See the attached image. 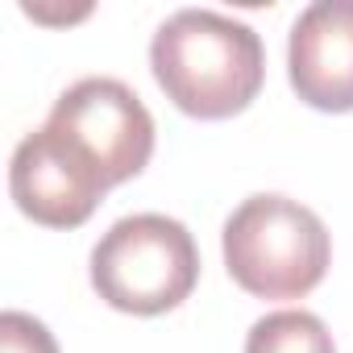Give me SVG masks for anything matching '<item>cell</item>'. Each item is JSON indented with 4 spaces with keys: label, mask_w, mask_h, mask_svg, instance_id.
Returning <instances> with one entry per match:
<instances>
[{
    "label": "cell",
    "mask_w": 353,
    "mask_h": 353,
    "mask_svg": "<svg viewBox=\"0 0 353 353\" xmlns=\"http://www.w3.org/2000/svg\"><path fill=\"white\" fill-rule=\"evenodd\" d=\"M150 71L179 112L229 121L258 100L266 50L245 21L212 9H179L150 42Z\"/></svg>",
    "instance_id": "obj_1"
},
{
    "label": "cell",
    "mask_w": 353,
    "mask_h": 353,
    "mask_svg": "<svg viewBox=\"0 0 353 353\" xmlns=\"http://www.w3.org/2000/svg\"><path fill=\"white\" fill-rule=\"evenodd\" d=\"M229 279L258 299H303L332 262L324 221L299 200L262 192L233 208L221 233Z\"/></svg>",
    "instance_id": "obj_2"
},
{
    "label": "cell",
    "mask_w": 353,
    "mask_h": 353,
    "mask_svg": "<svg viewBox=\"0 0 353 353\" xmlns=\"http://www.w3.org/2000/svg\"><path fill=\"white\" fill-rule=\"evenodd\" d=\"M200 283V250L174 216L137 212L117 221L92 250L96 295L129 316H162Z\"/></svg>",
    "instance_id": "obj_3"
},
{
    "label": "cell",
    "mask_w": 353,
    "mask_h": 353,
    "mask_svg": "<svg viewBox=\"0 0 353 353\" xmlns=\"http://www.w3.org/2000/svg\"><path fill=\"white\" fill-rule=\"evenodd\" d=\"M108 174L100 162L59 125H42L21 137L9 162L13 204L46 229H79L108 196Z\"/></svg>",
    "instance_id": "obj_4"
},
{
    "label": "cell",
    "mask_w": 353,
    "mask_h": 353,
    "mask_svg": "<svg viewBox=\"0 0 353 353\" xmlns=\"http://www.w3.org/2000/svg\"><path fill=\"white\" fill-rule=\"evenodd\" d=\"M50 125L67 129L108 174V183H129L145 170L154 154V117L141 96L108 75H88L71 83L54 108Z\"/></svg>",
    "instance_id": "obj_5"
},
{
    "label": "cell",
    "mask_w": 353,
    "mask_h": 353,
    "mask_svg": "<svg viewBox=\"0 0 353 353\" xmlns=\"http://www.w3.org/2000/svg\"><path fill=\"white\" fill-rule=\"evenodd\" d=\"M287 75L307 108L353 112V0H316L295 17Z\"/></svg>",
    "instance_id": "obj_6"
},
{
    "label": "cell",
    "mask_w": 353,
    "mask_h": 353,
    "mask_svg": "<svg viewBox=\"0 0 353 353\" xmlns=\"http://www.w3.org/2000/svg\"><path fill=\"white\" fill-rule=\"evenodd\" d=\"M245 353H336V345H332L328 324L316 312L287 307V312L262 316L250 328Z\"/></svg>",
    "instance_id": "obj_7"
},
{
    "label": "cell",
    "mask_w": 353,
    "mask_h": 353,
    "mask_svg": "<svg viewBox=\"0 0 353 353\" xmlns=\"http://www.w3.org/2000/svg\"><path fill=\"white\" fill-rule=\"evenodd\" d=\"M0 353H59V341L38 316L5 312L0 316Z\"/></svg>",
    "instance_id": "obj_8"
}]
</instances>
